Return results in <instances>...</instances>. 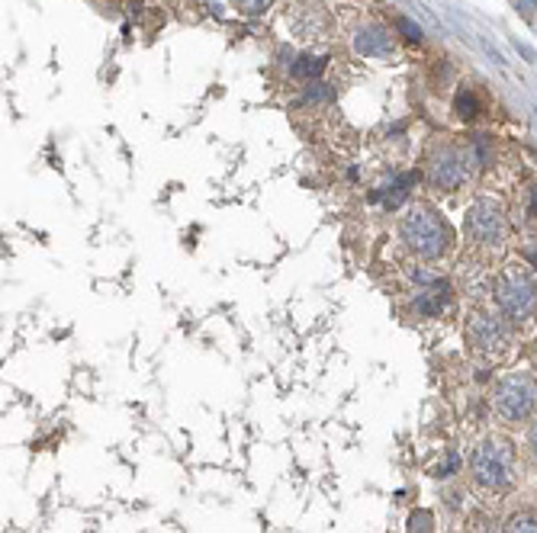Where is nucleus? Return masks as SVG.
<instances>
[{
	"instance_id": "1",
	"label": "nucleus",
	"mask_w": 537,
	"mask_h": 533,
	"mask_svg": "<svg viewBox=\"0 0 537 533\" xmlns=\"http://www.w3.org/2000/svg\"><path fill=\"white\" fill-rule=\"evenodd\" d=\"M402 241L409 244L412 251L425 260H438L451 251V241H453V231L431 206H412L409 212L402 215Z\"/></svg>"
},
{
	"instance_id": "2",
	"label": "nucleus",
	"mask_w": 537,
	"mask_h": 533,
	"mask_svg": "<svg viewBox=\"0 0 537 533\" xmlns=\"http://www.w3.org/2000/svg\"><path fill=\"white\" fill-rule=\"evenodd\" d=\"M470 472L486 492H509L515 485V447L502 437L482 440L470 457Z\"/></svg>"
},
{
	"instance_id": "3",
	"label": "nucleus",
	"mask_w": 537,
	"mask_h": 533,
	"mask_svg": "<svg viewBox=\"0 0 537 533\" xmlns=\"http://www.w3.org/2000/svg\"><path fill=\"white\" fill-rule=\"evenodd\" d=\"M495 305L511 325H528L537 315V283L524 267H505L495 280Z\"/></svg>"
},
{
	"instance_id": "4",
	"label": "nucleus",
	"mask_w": 537,
	"mask_h": 533,
	"mask_svg": "<svg viewBox=\"0 0 537 533\" xmlns=\"http://www.w3.org/2000/svg\"><path fill=\"white\" fill-rule=\"evenodd\" d=\"M492 405H495V415L509 424H518V421H524V418H531V411H534V405H537L534 376H528V373L505 376V379L495 386Z\"/></svg>"
},
{
	"instance_id": "5",
	"label": "nucleus",
	"mask_w": 537,
	"mask_h": 533,
	"mask_svg": "<svg viewBox=\"0 0 537 533\" xmlns=\"http://www.w3.org/2000/svg\"><path fill=\"white\" fill-rule=\"evenodd\" d=\"M467 235L473 238L476 244H489V248H495V244L502 241L505 222L492 200H476L473 206L467 209Z\"/></svg>"
},
{
	"instance_id": "6",
	"label": "nucleus",
	"mask_w": 537,
	"mask_h": 533,
	"mask_svg": "<svg viewBox=\"0 0 537 533\" xmlns=\"http://www.w3.org/2000/svg\"><path fill=\"white\" fill-rule=\"evenodd\" d=\"M467 340L476 353L499 357L509 347V331H505V325L495 315H473L467 325Z\"/></svg>"
},
{
	"instance_id": "7",
	"label": "nucleus",
	"mask_w": 537,
	"mask_h": 533,
	"mask_svg": "<svg viewBox=\"0 0 537 533\" xmlns=\"http://www.w3.org/2000/svg\"><path fill=\"white\" fill-rule=\"evenodd\" d=\"M428 177H431V187H434V190H441V193H451V190H457V187L463 183L467 171H463V164H460V158H457V151H453V148H444V151L434 154Z\"/></svg>"
},
{
	"instance_id": "8",
	"label": "nucleus",
	"mask_w": 537,
	"mask_h": 533,
	"mask_svg": "<svg viewBox=\"0 0 537 533\" xmlns=\"http://www.w3.org/2000/svg\"><path fill=\"white\" fill-rule=\"evenodd\" d=\"M447 305H451V290H447V283L438 280V283L428 286V290H419L412 309H415V315H422V319H438V315H444Z\"/></svg>"
},
{
	"instance_id": "9",
	"label": "nucleus",
	"mask_w": 537,
	"mask_h": 533,
	"mask_svg": "<svg viewBox=\"0 0 537 533\" xmlns=\"http://www.w3.org/2000/svg\"><path fill=\"white\" fill-rule=\"evenodd\" d=\"M354 45H357V52L367 55V58H383L392 52V35L380 26H370V29H361V33H357Z\"/></svg>"
},
{
	"instance_id": "10",
	"label": "nucleus",
	"mask_w": 537,
	"mask_h": 533,
	"mask_svg": "<svg viewBox=\"0 0 537 533\" xmlns=\"http://www.w3.org/2000/svg\"><path fill=\"white\" fill-rule=\"evenodd\" d=\"M453 110H457V116H460V119H476V116H480V100H476L473 91H467V87H463V91L457 93V100H453Z\"/></svg>"
},
{
	"instance_id": "11",
	"label": "nucleus",
	"mask_w": 537,
	"mask_h": 533,
	"mask_svg": "<svg viewBox=\"0 0 537 533\" xmlns=\"http://www.w3.org/2000/svg\"><path fill=\"white\" fill-rule=\"evenodd\" d=\"M505 533H537V517L528 511L511 514L509 524H505Z\"/></svg>"
},
{
	"instance_id": "12",
	"label": "nucleus",
	"mask_w": 537,
	"mask_h": 533,
	"mask_svg": "<svg viewBox=\"0 0 537 533\" xmlns=\"http://www.w3.org/2000/svg\"><path fill=\"white\" fill-rule=\"evenodd\" d=\"M322 68H325V62H322V58H312V55H303L300 62L293 64V74H296V77H309V81H315V77L322 74Z\"/></svg>"
},
{
	"instance_id": "13",
	"label": "nucleus",
	"mask_w": 537,
	"mask_h": 533,
	"mask_svg": "<svg viewBox=\"0 0 537 533\" xmlns=\"http://www.w3.org/2000/svg\"><path fill=\"white\" fill-rule=\"evenodd\" d=\"M409 533H434V517H431V511H412V517H409Z\"/></svg>"
},
{
	"instance_id": "14",
	"label": "nucleus",
	"mask_w": 537,
	"mask_h": 533,
	"mask_svg": "<svg viewBox=\"0 0 537 533\" xmlns=\"http://www.w3.org/2000/svg\"><path fill=\"white\" fill-rule=\"evenodd\" d=\"M267 4H271V0H235V7L242 10L244 16H258V13H264Z\"/></svg>"
},
{
	"instance_id": "15",
	"label": "nucleus",
	"mask_w": 537,
	"mask_h": 533,
	"mask_svg": "<svg viewBox=\"0 0 537 533\" xmlns=\"http://www.w3.org/2000/svg\"><path fill=\"white\" fill-rule=\"evenodd\" d=\"M396 26H399V33H402L409 42H419V39H422V26H415V23H412L409 16H399Z\"/></svg>"
},
{
	"instance_id": "16",
	"label": "nucleus",
	"mask_w": 537,
	"mask_h": 533,
	"mask_svg": "<svg viewBox=\"0 0 537 533\" xmlns=\"http://www.w3.org/2000/svg\"><path fill=\"white\" fill-rule=\"evenodd\" d=\"M335 93L328 91V84H319V81H312L309 84V91H306V100H332Z\"/></svg>"
},
{
	"instance_id": "17",
	"label": "nucleus",
	"mask_w": 537,
	"mask_h": 533,
	"mask_svg": "<svg viewBox=\"0 0 537 533\" xmlns=\"http://www.w3.org/2000/svg\"><path fill=\"white\" fill-rule=\"evenodd\" d=\"M460 466V459H457V453H447V459H441V466L434 469V476H453V469Z\"/></svg>"
},
{
	"instance_id": "18",
	"label": "nucleus",
	"mask_w": 537,
	"mask_h": 533,
	"mask_svg": "<svg viewBox=\"0 0 537 533\" xmlns=\"http://www.w3.org/2000/svg\"><path fill=\"white\" fill-rule=\"evenodd\" d=\"M534 10H537V0H518V13H521L524 20H531Z\"/></svg>"
},
{
	"instance_id": "19",
	"label": "nucleus",
	"mask_w": 537,
	"mask_h": 533,
	"mask_svg": "<svg viewBox=\"0 0 537 533\" xmlns=\"http://www.w3.org/2000/svg\"><path fill=\"white\" fill-rule=\"evenodd\" d=\"M528 443H531V453L537 457V421L531 424V434H528Z\"/></svg>"
},
{
	"instance_id": "20",
	"label": "nucleus",
	"mask_w": 537,
	"mask_h": 533,
	"mask_svg": "<svg viewBox=\"0 0 537 533\" xmlns=\"http://www.w3.org/2000/svg\"><path fill=\"white\" fill-rule=\"evenodd\" d=\"M528 212H531V215H534V219H537V187L531 190V200H528Z\"/></svg>"
},
{
	"instance_id": "21",
	"label": "nucleus",
	"mask_w": 537,
	"mask_h": 533,
	"mask_svg": "<svg viewBox=\"0 0 537 533\" xmlns=\"http://www.w3.org/2000/svg\"><path fill=\"white\" fill-rule=\"evenodd\" d=\"M528 260H531V263H534V267H537V248H528Z\"/></svg>"
}]
</instances>
